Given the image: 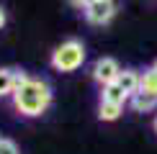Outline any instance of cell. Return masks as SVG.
<instances>
[{
  "instance_id": "1",
  "label": "cell",
  "mask_w": 157,
  "mask_h": 154,
  "mask_svg": "<svg viewBox=\"0 0 157 154\" xmlns=\"http://www.w3.org/2000/svg\"><path fill=\"white\" fill-rule=\"evenodd\" d=\"M52 98H54L52 85L47 80H41V77H29V80L10 95L13 108H16L21 116H26V118L44 116L49 111V105H52Z\"/></svg>"
},
{
  "instance_id": "2",
  "label": "cell",
  "mask_w": 157,
  "mask_h": 154,
  "mask_svg": "<svg viewBox=\"0 0 157 154\" xmlns=\"http://www.w3.org/2000/svg\"><path fill=\"white\" fill-rule=\"evenodd\" d=\"M85 57H88V51H85V44L80 38H67L52 51L49 62L57 72H75L85 64Z\"/></svg>"
},
{
  "instance_id": "3",
  "label": "cell",
  "mask_w": 157,
  "mask_h": 154,
  "mask_svg": "<svg viewBox=\"0 0 157 154\" xmlns=\"http://www.w3.org/2000/svg\"><path fill=\"white\" fill-rule=\"evenodd\" d=\"M93 80L98 82V87H106V85H113L121 75V64L113 59V57H101V59L93 62V69H90Z\"/></svg>"
},
{
  "instance_id": "4",
  "label": "cell",
  "mask_w": 157,
  "mask_h": 154,
  "mask_svg": "<svg viewBox=\"0 0 157 154\" xmlns=\"http://www.w3.org/2000/svg\"><path fill=\"white\" fill-rule=\"evenodd\" d=\"M116 10H119V3L116 0H101V3H93L88 5L82 13H85V21L93 23V26H108L113 21Z\"/></svg>"
},
{
  "instance_id": "5",
  "label": "cell",
  "mask_w": 157,
  "mask_h": 154,
  "mask_svg": "<svg viewBox=\"0 0 157 154\" xmlns=\"http://www.w3.org/2000/svg\"><path fill=\"white\" fill-rule=\"evenodd\" d=\"M119 87L124 90V93L132 98L134 93H139V82H142V72H136V69H121V75H119Z\"/></svg>"
},
{
  "instance_id": "6",
  "label": "cell",
  "mask_w": 157,
  "mask_h": 154,
  "mask_svg": "<svg viewBox=\"0 0 157 154\" xmlns=\"http://www.w3.org/2000/svg\"><path fill=\"white\" fill-rule=\"evenodd\" d=\"M129 105H132L136 113H149V111H155V108H157V98L139 90V93H134L132 98H129Z\"/></svg>"
},
{
  "instance_id": "7",
  "label": "cell",
  "mask_w": 157,
  "mask_h": 154,
  "mask_svg": "<svg viewBox=\"0 0 157 154\" xmlns=\"http://www.w3.org/2000/svg\"><path fill=\"white\" fill-rule=\"evenodd\" d=\"M121 113H124V105H119V103H106V100L98 103V118H101L103 123H113V121H119Z\"/></svg>"
},
{
  "instance_id": "8",
  "label": "cell",
  "mask_w": 157,
  "mask_h": 154,
  "mask_svg": "<svg viewBox=\"0 0 157 154\" xmlns=\"http://www.w3.org/2000/svg\"><path fill=\"white\" fill-rule=\"evenodd\" d=\"M101 100H106V103H119V105H126V103H129V95L119 87V82H113V85L101 87Z\"/></svg>"
},
{
  "instance_id": "9",
  "label": "cell",
  "mask_w": 157,
  "mask_h": 154,
  "mask_svg": "<svg viewBox=\"0 0 157 154\" xmlns=\"http://www.w3.org/2000/svg\"><path fill=\"white\" fill-rule=\"evenodd\" d=\"M13 75H16V69L0 67V98L13 95Z\"/></svg>"
},
{
  "instance_id": "10",
  "label": "cell",
  "mask_w": 157,
  "mask_h": 154,
  "mask_svg": "<svg viewBox=\"0 0 157 154\" xmlns=\"http://www.w3.org/2000/svg\"><path fill=\"white\" fill-rule=\"evenodd\" d=\"M139 90L147 95H155L157 98V75L152 69H144V75H142V82H139Z\"/></svg>"
},
{
  "instance_id": "11",
  "label": "cell",
  "mask_w": 157,
  "mask_h": 154,
  "mask_svg": "<svg viewBox=\"0 0 157 154\" xmlns=\"http://www.w3.org/2000/svg\"><path fill=\"white\" fill-rule=\"evenodd\" d=\"M0 154H21V149H18V144L13 139H0Z\"/></svg>"
},
{
  "instance_id": "12",
  "label": "cell",
  "mask_w": 157,
  "mask_h": 154,
  "mask_svg": "<svg viewBox=\"0 0 157 154\" xmlns=\"http://www.w3.org/2000/svg\"><path fill=\"white\" fill-rule=\"evenodd\" d=\"M72 8H80V10H85L88 5H93V3H101V0H67Z\"/></svg>"
},
{
  "instance_id": "13",
  "label": "cell",
  "mask_w": 157,
  "mask_h": 154,
  "mask_svg": "<svg viewBox=\"0 0 157 154\" xmlns=\"http://www.w3.org/2000/svg\"><path fill=\"white\" fill-rule=\"evenodd\" d=\"M5 21H8V16H5V8H3V5H0V28H3V26H5Z\"/></svg>"
},
{
  "instance_id": "14",
  "label": "cell",
  "mask_w": 157,
  "mask_h": 154,
  "mask_svg": "<svg viewBox=\"0 0 157 154\" xmlns=\"http://www.w3.org/2000/svg\"><path fill=\"white\" fill-rule=\"evenodd\" d=\"M149 69H152V72L157 75V59H155V64H152V67H149Z\"/></svg>"
},
{
  "instance_id": "15",
  "label": "cell",
  "mask_w": 157,
  "mask_h": 154,
  "mask_svg": "<svg viewBox=\"0 0 157 154\" xmlns=\"http://www.w3.org/2000/svg\"><path fill=\"white\" fill-rule=\"evenodd\" d=\"M152 128H155V134H157V116H155V121H152Z\"/></svg>"
},
{
  "instance_id": "16",
  "label": "cell",
  "mask_w": 157,
  "mask_h": 154,
  "mask_svg": "<svg viewBox=\"0 0 157 154\" xmlns=\"http://www.w3.org/2000/svg\"><path fill=\"white\" fill-rule=\"evenodd\" d=\"M0 139H3V136H0Z\"/></svg>"
}]
</instances>
